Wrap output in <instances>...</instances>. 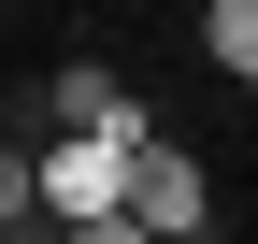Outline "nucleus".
<instances>
[{"instance_id": "obj_3", "label": "nucleus", "mask_w": 258, "mask_h": 244, "mask_svg": "<svg viewBox=\"0 0 258 244\" xmlns=\"http://www.w3.org/2000/svg\"><path fill=\"white\" fill-rule=\"evenodd\" d=\"M43 115H57V144H158V115L129 101V72H101V57H57Z\"/></svg>"}, {"instance_id": "obj_1", "label": "nucleus", "mask_w": 258, "mask_h": 244, "mask_svg": "<svg viewBox=\"0 0 258 244\" xmlns=\"http://www.w3.org/2000/svg\"><path fill=\"white\" fill-rule=\"evenodd\" d=\"M129 158H144V144H43V158H29L43 230H57V244H72V230H115V216H129Z\"/></svg>"}, {"instance_id": "obj_4", "label": "nucleus", "mask_w": 258, "mask_h": 244, "mask_svg": "<svg viewBox=\"0 0 258 244\" xmlns=\"http://www.w3.org/2000/svg\"><path fill=\"white\" fill-rule=\"evenodd\" d=\"M201 57L230 86H258V0H215V15H201Z\"/></svg>"}, {"instance_id": "obj_6", "label": "nucleus", "mask_w": 258, "mask_h": 244, "mask_svg": "<svg viewBox=\"0 0 258 244\" xmlns=\"http://www.w3.org/2000/svg\"><path fill=\"white\" fill-rule=\"evenodd\" d=\"M0 144H15V115H0Z\"/></svg>"}, {"instance_id": "obj_2", "label": "nucleus", "mask_w": 258, "mask_h": 244, "mask_svg": "<svg viewBox=\"0 0 258 244\" xmlns=\"http://www.w3.org/2000/svg\"><path fill=\"white\" fill-rule=\"evenodd\" d=\"M129 230H144V244H201V230H215V172L186 158L172 130L129 158Z\"/></svg>"}, {"instance_id": "obj_5", "label": "nucleus", "mask_w": 258, "mask_h": 244, "mask_svg": "<svg viewBox=\"0 0 258 244\" xmlns=\"http://www.w3.org/2000/svg\"><path fill=\"white\" fill-rule=\"evenodd\" d=\"M72 244H144V230H129V216H115V230H72Z\"/></svg>"}]
</instances>
